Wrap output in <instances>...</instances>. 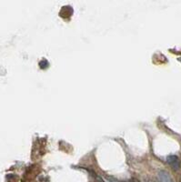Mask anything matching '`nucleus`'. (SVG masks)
<instances>
[{
    "label": "nucleus",
    "mask_w": 181,
    "mask_h": 182,
    "mask_svg": "<svg viewBox=\"0 0 181 182\" xmlns=\"http://www.w3.org/2000/svg\"><path fill=\"white\" fill-rule=\"evenodd\" d=\"M158 182H174L173 178L166 170H160L157 174Z\"/></svg>",
    "instance_id": "f03ea898"
},
{
    "label": "nucleus",
    "mask_w": 181,
    "mask_h": 182,
    "mask_svg": "<svg viewBox=\"0 0 181 182\" xmlns=\"http://www.w3.org/2000/svg\"><path fill=\"white\" fill-rule=\"evenodd\" d=\"M146 182H152V181H150V180H147V181H146Z\"/></svg>",
    "instance_id": "20e7f679"
},
{
    "label": "nucleus",
    "mask_w": 181,
    "mask_h": 182,
    "mask_svg": "<svg viewBox=\"0 0 181 182\" xmlns=\"http://www.w3.org/2000/svg\"><path fill=\"white\" fill-rule=\"evenodd\" d=\"M167 162L171 166V168L175 170H177L180 168V162H179V159L177 156L175 155H171V156H168L167 158Z\"/></svg>",
    "instance_id": "f257e3e1"
},
{
    "label": "nucleus",
    "mask_w": 181,
    "mask_h": 182,
    "mask_svg": "<svg viewBox=\"0 0 181 182\" xmlns=\"http://www.w3.org/2000/svg\"><path fill=\"white\" fill-rule=\"evenodd\" d=\"M127 182H138V181H137L136 179H134V178H133V179H130V180H129V181H127Z\"/></svg>",
    "instance_id": "7ed1b4c3"
}]
</instances>
